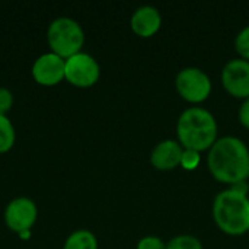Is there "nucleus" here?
<instances>
[{
    "label": "nucleus",
    "mask_w": 249,
    "mask_h": 249,
    "mask_svg": "<svg viewBox=\"0 0 249 249\" xmlns=\"http://www.w3.org/2000/svg\"><path fill=\"white\" fill-rule=\"evenodd\" d=\"M207 165L214 179L235 184L249 178V149L244 140L226 136L216 140L207 155Z\"/></svg>",
    "instance_id": "nucleus-1"
},
{
    "label": "nucleus",
    "mask_w": 249,
    "mask_h": 249,
    "mask_svg": "<svg viewBox=\"0 0 249 249\" xmlns=\"http://www.w3.org/2000/svg\"><path fill=\"white\" fill-rule=\"evenodd\" d=\"M177 134L184 149L196 152L210 150L217 140V121L206 108L191 107L179 115Z\"/></svg>",
    "instance_id": "nucleus-2"
},
{
    "label": "nucleus",
    "mask_w": 249,
    "mask_h": 249,
    "mask_svg": "<svg viewBox=\"0 0 249 249\" xmlns=\"http://www.w3.org/2000/svg\"><path fill=\"white\" fill-rule=\"evenodd\" d=\"M213 219L217 228L231 236H241L249 231V198L228 188L213 201Z\"/></svg>",
    "instance_id": "nucleus-3"
},
{
    "label": "nucleus",
    "mask_w": 249,
    "mask_h": 249,
    "mask_svg": "<svg viewBox=\"0 0 249 249\" xmlns=\"http://www.w3.org/2000/svg\"><path fill=\"white\" fill-rule=\"evenodd\" d=\"M47 42L51 53L67 60L82 51L85 44V32L77 20L69 16H60L48 25Z\"/></svg>",
    "instance_id": "nucleus-4"
},
{
    "label": "nucleus",
    "mask_w": 249,
    "mask_h": 249,
    "mask_svg": "<svg viewBox=\"0 0 249 249\" xmlns=\"http://www.w3.org/2000/svg\"><path fill=\"white\" fill-rule=\"evenodd\" d=\"M178 93L188 102H203L212 92V80L206 71L198 67H185L175 77Z\"/></svg>",
    "instance_id": "nucleus-5"
},
{
    "label": "nucleus",
    "mask_w": 249,
    "mask_h": 249,
    "mask_svg": "<svg viewBox=\"0 0 249 249\" xmlns=\"http://www.w3.org/2000/svg\"><path fill=\"white\" fill-rule=\"evenodd\" d=\"M101 77L99 63L88 53H77L66 60V80L76 88H90Z\"/></svg>",
    "instance_id": "nucleus-6"
},
{
    "label": "nucleus",
    "mask_w": 249,
    "mask_h": 249,
    "mask_svg": "<svg viewBox=\"0 0 249 249\" xmlns=\"http://www.w3.org/2000/svg\"><path fill=\"white\" fill-rule=\"evenodd\" d=\"M4 225L15 233L31 231L38 217L36 204L28 197L13 198L4 209Z\"/></svg>",
    "instance_id": "nucleus-7"
},
{
    "label": "nucleus",
    "mask_w": 249,
    "mask_h": 249,
    "mask_svg": "<svg viewBox=\"0 0 249 249\" xmlns=\"http://www.w3.org/2000/svg\"><path fill=\"white\" fill-rule=\"evenodd\" d=\"M34 80L45 88H51L66 80V60L48 51L41 54L32 64Z\"/></svg>",
    "instance_id": "nucleus-8"
},
{
    "label": "nucleus",
    "mask_w": 249,
    "mask_h": 249,
    "mask_svg": "<svg viewBox=\"0 0 249 249\" xmlns=\"http://www.w3.org/2000/svg\"><path fill=\"white\" fill-rule=\"evenodd\" d=\"M222 85L235 98H249V61L229 60L222 70Z\"/></svg>",
    "instance_id": "nucleus-9"
},
{
    "label": "nucleus",
    "mask_w": 249,
    "mask_h": 249,
    "mask_svg": "<svg viewBox=\"0 0 249 249\" xmlns=\"http://www.w3.org/2000/svg\"><path fill=\"white\" fill-rule=\"evenodd\" d=\"M130 25L136 35L142 38H150L160 29L162 25L160 12L155 6L143 4L133 12Z\"/></svg>",
    "instance_id": "nucleus-10"
},
{
    "label": "nucleus",
    "mask_w": 249,
    "mask_h": 249,
    "mask_svg": "<svg viewBox=\"0 0 249 249\" xmlns=\"http://www.w3.org/2000/svg\"><path fill=\"white\" fill-rule=\"evenodd\" d=\"M182 152L184 149L179 142L172 139L162 140L153 147L150 153V163L159 171H171L181 165Z\"/></svg>",
    "instance_id": "nucleus-11"
},
{
    "label": "nucleus",
    "mask_w": 249,
    "mask_h": 249,
    "mask_svg": "<svg viewBox=\"0 0 249 249\" xmlns=\"http://www.w3.org/2000/svg\"><path fill=\"white\" fill-rule=\"evenodd\" d=\"M63 249H98V239L90 231L79 229L67 236Z\"/></svg>",
    "instance_id": "nucleus-12"
},
{
    "label": "nucleus",
    "mask_w": 249,
    "mask_h": 249,
    "mask_svg": "<svg viewBox=\"0 0 249 249\" xmlns=\"http://www.w3.org/2000/svg\"><path fill=\"white\" fill-rule=\"evenodd\" d=\"M16 142L15 127L7 115H0V155L12 150Z\"/></svg>",
    "instance_id": "nucleus-13"
},
{
    "label": "nucleus",
    "mask_w": 249,
    "mask_h": 249,
    "mask_svg": "<svg viewBox=\"0 0 249 249\" xmlns=\"http://www.w3.org/2000/svg\"><path fill=\"white\" fill-rule=\"evenodd\" d=\"M166 249H203V244L193 235H178L166 244Z\"/></svg>",
    "instance_id": "nucleus-14"
},
{
    "label": "nucleus",
    "mask_w": 249,
    "mask_h": 249,
    "mask_svg": "<svg viewBox=\"0 0 249 249\" xmlns=\"http://www.w3.org/2000/svg\"><path fill=\"white\" fill-rule=\"evenodd\" d=\"M235 48L244 60L249 61V25L238 32L235 39Z\"/></svg>",
    "instance_id": "nucleus-15"
},
{
    "label": "nucleus",
    "mask_w": 249,
    "mask_h": 249,
    "mask_svg": "<svg viewBox=\"0 0 249 249\" xmlns=\"http://www.w3.org/2000/svg\"><path fill=\"white\" fill-rule=\"evenodd\" d=\"M201 160L200 152L191 150V149H184L182 156H181V166L187 171H194Z\"/></svg>",
    "instance_id": "nucleus-16"
},
{
    "label": "nucleus",
    "mask_w": 249,
    "mask_h": 249,
    "mask_svg": "<svg viewBox=\"0 0 249 249\" xmlns=\"http://www.w3.org/2000/svg\"><path fill=\"white\" fill-rule=\"evenodd\" d=\"M137 249H166V244L158 236H144L139 241Z\"/></svg>",
    "instance_id": "nucleus-17"
},
{
    "label": "nucleus",
    "mask_w": 249,
    "mask_h": 249,
    "mask_svg": "<svg viewBox=\"0 0 249 249\" xmlns=\"http://www.w3.org/2000/svg\"><path fill=\"white\" fill-rule=\"evenodd\" d=\"M13 107V93L7 88H0V115H6Z\"/></svg>",
    "instance_id": "nucleus-18"
},
{
    "label": "nucleus",
    "mask_w": 249,
    "mask_h": 249,
    "mask_svg": "<svg viewBox=\"0 0 249 249\" xmlns=\"http://www.w3.org/2000/svg\"><path fill=\"white\" fill-rule=\"evenodd\" d=\"M238 115H239V121H241V124H242L245 128H248L249 130V98H247V99L242 102V105H241V108H239Z\"/></svg>",
    "instance_id": "nucleus-19"
},
{
    "label": "nucleus",
    "mask_w": 249,
    "mask_h": 249,
    "mask_svg": "<svg viewBox=\"0 0 249 249\" xmlns=\"http://www.w3.org/2000/svg\"><path fill=\"white\" fill-rule=\"evenodd\" d=\"M231 190H233V191H236L238 194H242V196H248V191H249V185L247 181H239V182H235V184H232L231 187H229Z\"/></svg>",
    "instance_id": "nucleus-20"
},
{
    "label": "nucleus",
    "mask_w": 249,
    "mask_h": 249,
    "mask_svg": "<svg viewBox=\"0 0 249 249\" xmlns=\"http://www.w3.org/2000/svg\"><path fill=\"white\" fill-rule=\"evenodd\" d=\"M20 239H29L31 238V231H26V232H22V233H19L18 235Z\"/></svg>",
    "instance_id": "nucleus-21"
}]
</instances>
